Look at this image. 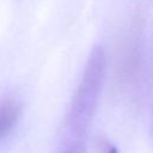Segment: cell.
<instances>
[{
  "mask_svg": "<svg viewBox=\"0 0 153 153\" xmlns=\"http://www.w3.org/2000/svg\"><path fill=\"white\" fill-rule=\"evenodd\" d=\"M105 69V55L102 47L92 49L81 80L73 96L69 112L67 116V127L75 139H84L85 130L92 120L97 99L99 97Z\"/></svg>",
  "mask_w": 153,
  "mask_h": 153,
  "instance_id": "6da1fadb",
  "label": "cell"
},
{
  "mask_svg": "<svg viewBox=\"0 0 153 153\" xmlns=\"http://www.w3.org/2000/svg\"><path fill=\"white\" fill-rule=\"evenodd\" d=\"M19 115L20 105L16 100L7 99L0 104V140L12 130Z\"/></svg>",
  "mask_w": 153,
  "mask_h": 153,
  "instance_id": "7a4b0ae2",
  "label": "cell"
},
{
  "mask_svg": "<svg viewBox=\"0 0 153 153\" xmlns=\"http://www.w3.org/2000/svg\"><path fill=\"white\" fill-rule=\"evenodd\" d=\"M61 153H85V143L84 139H75L72 137L69 142L63 147Z\"/></svg>",
  "mask_w": 153,
  "mask_h": 153,
  "instance_id": "3957f363",
  "label": "cell"
},
{
  "mask_svg": "<svg viewBox=\"0 0 153 153\" xmlns=\"http://www.w3.org/2000/svg\"><path fill=\"white\" fill-rule=\"evenodd\" d=\"M106 153H118V152H117V149H116L115 147H110V148L108 149V152H106Z\"/></svg>",
  "mask_w": 153,
  "mask_h": 153,
  "instance_id": "277c9868",
  "label": "cell"
}]
</instances>
